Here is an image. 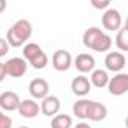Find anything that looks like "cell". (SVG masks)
<instances>
[{"label": "cell", "instance_id": "obj_24", "mask_svg": "<svg viewBox=\"0 0 128 128\" xmlns=\"http://www.w3.org/2000/svg\"><path fill=\"white\" fill-rule=\"evenodd\" d=\"M8 76V70H6V64L0 61V82L4 80V78Z\"/></svg>", "mask_w": 128, "mask_h": 128}, {"label": "cell", "instance_id": "obj_29", "mask_svg": "<svg viewBox=\"0 0 128 128\" xmlns=\"http://www.w3.org/2000/svg\"><path fill=\"white\" fill-rule=\"evenodd\" d=\"M20 128H28V127H20Z\"/></svg>", "mask_w": 128, "mask_h": 128}, {"label": "cell", "instance_id": "obj_6", "mask_svg": "<svg viewBox=\"0 0 128 128\" xmlns=\"http://www.w3.org/2000/svg\"><path fill=\"white\" fill-rule=\"evenodd\" d=\"M4 64H6L8 76L18 79V78H22V76L26 74V72H27V64L28 63L24 60V57H22V58H21V57H14V58H9Z\"/></svg>", "mask_w": 128, "mask_h": 128}, {"label": "cell", "instance_id": "obj_2", "mask_svg": "<svg viewBox=\"0 0 128 128\" xmlns=\"http://www.w3.org/2000/svg\"><path fill=\"white\" fill-rule=\"evenodd\" d=\"M22 57L36 70H42L48 66V55L34 42H28L22 46Z\"/></svg>", "mask_w": 128, "mask_h": 128}, {"label": "cell", "instance_id": "obj_25", "mask_svg": "<svg viewBox=\"0 0 128 128\" xmlns=\"http://www.w3.org/2000/svg\"><path fill=\"white\" fill-rule=\"evenodd\" d=\"M6 8H8V2H6V0H0V14L4 12Z\"/></svg>", "mask_w": 128, "mask_h": 128}, {"label": "cell", "instance_id": "obj_1", "mask_svg": "<svg viewBox=\"0 0 128 128\" xmlns=\"http://www.w3.org/2000/svg\"><path fill=\"white\" fill-rule=\"evenodd\" d=\"M32 34H33L32 22L28 20H18L8 30V33H6V40H8V43L10 46L20 48V46H24L27 40H30Z\"/></svg>", "mask_w": 128, "mask_h": 128}, {"label": "cell", "instance_id": "obj_14", "mask_svg": "<svg viewBox=\"0 0 128 128\" xmlns=\"http://www.w3.org/2000/svg\"><path fill=\"white\" fill-rule=\"evenodd\" d=\"M106 118H107V107H106V104L91 100L90 106H88V119L94 121V122H101Z\"/></svg>", "mask_w": 128, "mask_h": 128}, {"label": "cell", "instance_id": "obj_27", "mask_svg": "<svg viewBox=\"0 0 128 128\" xmlns=\"http://www.w3.org/2000/svg\"><path fill=\"white\" fill-rule=\"evenodd\" d=\"M124 27H127L128 28V16H127V20H125V26H124Z\"/></svg>", "mask_w": 128, "mask_h": 128}, {"label": "cell", "instance_id": "obj_16", "mask_svg": "<svg viewBox=\"0 0 128 128\" xmlns=\"http://www.w3.org/2000/svg\"><path fill=\"white\" fill-rule=\"evenodd\" d=\"M103 33L101 28H98V27H90V28H86L84 34H82V43L88 48V49H91L92 46H94V43H96V40L100 37V34Z\"/></svg>", "mask_w": 128, "mask_h": 128}, {"label": "cell", "instance_id": "obj_8", "mask_svg": "<svg viewBox=\"0 0 128 128\" xmlns=\"http://www.w3.org/2000/svg\"><path fill=\"white\" fill-rule=\"evenodd\" d=\"M28 92L36 100H43L46 96H49V84L43 78H34L28 85Z\"/></svg>", "mask_w": 128, "mask_h": 128}, {"label": "cell", "instance_id": "obj_21", "mask_svg": "<svg viewBox=\"0 0 128 128\" xmlns=\"http://www.w3.org/2000/svg\"><path fill=\"white\" fill-rule=\"evenodd\" d=\"M92 8L97 10H103V9H109V4L112 0H90Z\"/></svg>", "mask_w": 128, "mask_h": 128}, {"label": "cell", "instance_id": "obj_22", "mask_svg": "<svg viewBox=\"0 0 128 128\" xmlns=\"http://www.w3.org/2000/svg\"><path fill=\"white\" fill-rule=\"evenodd\" d=\"M0 128H12V119L0 110Z\"/></svg>", "mask_w": 128, "mask_h": 128}, {"label": "cell", "instance_id": "obj_19", "mask_svg": "<svg viewBox=\"0 0 128 128\" xmlns=\"http://www.w3.org/2000/svg\"><path fill=\"white\" fill-rule=\"evenodd\" d=\"M91 100H78L73 104V115L79 119H88V106Z\"/></svg>", "mask_w": 128, "mask_h": 128}, {"label": "cell", "instance_id": "obj_20", "mask_svg": "<svg viewBox=\"0 0 128 128\" xmlns=\"http://www.w3.org/2000/svg\"><path fill=\"white\" fill-rule=\"evenodd\" d=\"M115 43H116V48L121 52H128V28L127 27H121L118 30Z\"/></svg>", "mask_w": 128, "mask_h": 128}, {"label": "cell", "instance_id": "obj_3", "mask_svg": "<svg viewBox=\"0 0 128 128\" xmlns=\"http://www.w3.org/2000/svg\"><path fill=\"white\" fill-rule=\"evenodd\" d=\"M107 90L112 96L119 97L128 92V73H116L115 76H112L109 79L107 84Z\"/></svg>", "mask_w": 128, "mask_h": 128}, {"label": "cell", "instance_id": "obj_15", "mask_svg": "<svg viewBox=\"0 0 128 128\" xmlns=\"http://www.w3.org/2000/svg\"><path fill=\"white\" fill-rule=\"evenodd\" d=\"M109 79H110V76H109L107 70H104V68H94L91 72V76H90L91 85H94L96 88H104V86H107Z\"/></svg>", "mask_w": 128, "mask_h": 128}, {"label": "cell", "instance_id": "obj_9", "mask_svg": "<svg viewBox=\"0 0 128 128\" xmlns=\"http://www.w3.org/2000/svg\"><path fill=\"white\" fill-rule=\"evenodd\" d=\"M60 107H61V101L55 96H46L40 103V112L48 118L55 116L60 112Z\"/></svg>", "mask_w": 128, "mask_h": 128}, {"label": "cell", "instance_id": "obj_28", "mask_svg": "<svg viewBox=\"0 0 128 128\" xmlns=\"http://www.w3.org/2000/svg\"><path fill=\"white\" fill-rule=\"evenodd\" d=\"M125 127L128 128V116H127V118H125Z\"/></svg>", "mask_w": 128, "mask_h": 128}, {"label": "cell", "instance_id": "obj_23", "mask_svg": "<svg viewBox=\"0 0 128 128\" xmlns=\"http://www.w3.org/2000/svg\"><path fill=\"white\" fill-rule=\"evenodd\" d=\"M9 48H10V45L8 43V40L3 39V37H0V58L4 57L9 52Z\"/></svg>", "mask_w": 128, "mask_h": 128}, {"label": "cell", "instance_id": "obj_13", "mask_svg": "<svg viewBox=\"0 0 128 128\" xmlns=\"http://www.w3.org/2000/svg\"><path fill=\"white\" fill-rule=\"evenodd\" d=\"M73 66H74L76 70L80 72V73H91V72L96 68V58H94L91 54L82 52V54H79V55L74 58Z\"/></svg>", "mask_w": 128, "mask_h": 128}, {"label": "cell", "instance_id": "obj_18", "mask_svg": "<svg viewBox=\"0 0 128 128\" xmlns=\"http://www.w3.org/2000/svg\"><path fill=\"white\" fill-rule=\"evenodd\" d=\"M72 125H73L72 116L67 113H57L55 116H52L51 128H72Z\"/></svg>", "mask_w": 128, "mask_h": 128}, {"label": "cell", "instance_id": "obj_12", "mask_svg": "<svg viewBox=\"0 0 128 128\" xmlns=\"http://www.w3.org/2000/svg\"><path fill=\"white\" fill-rule=\"evenodd\" d=\"M21 103V98L14 91H4L0 94V109L4 112H12L16 110Z\"/></svg>", "mask_w": 128, "mask_h": 128}, {"label": "cell", "instance_id": "obj_10", "mask_svg": "<svg viewBox=\"0 0 128 128\" xmlns=\"http://www.w3.org/2000/svg\"><path fill=\"white\" fill-rule=\"evenodd\" d=\"M91 86H92L91 85V80L86 76H76V78H73L72 85H70L72 92L78 97L88 96L91 92Z\"/></svg>", "mask_w": 128, "mask_h": 128}, {"label": "cell", "instance_id": "obj_5", "mask_svg": "<svg viewBox=\"0 0 128 128\" xmlns=\"http://www.w3.org/2000/svg\"><path fill=\"white\" fill-rule=\"evenodd\" d=\"M127 64V58L122 52H118V51H112V52H107L106 58H104V66H106V70L109 72H115V73H119Z\"/></svg>", "mask_w": 128, "mask_h": 128}, {"label": "cell", "instance_id": "obj_26", "mask_svg": "<svg viewBox=\"0 0 128 128\" xmlns=\"http://www.w3.org/2000/svg\"><path fill=\"white\" fill-rule=\"evenodd\" d=\"M74 128H92L90 124H85V122H80V124H76Z\"/></svg>", "mask_w": 128, "mask_h": 128}, {"label": "cell", "instance_id": "obj_7", "mask_svg": "<svg viewBox=\"0 0 128 128\" xmlns=\"http://www.w3.org/2000/svg\"><path fill=\"white\" fill-rule=\"evenodd\" d=\"M73 64L72 54L66 49H58L52 55V67L57 72H67Z\"/></svg>", "mask_w": 128, "mask_h": 128}, {"label": "cell", "instance_id": "obj_11", "mask_svg": "<svg viewBox=\"0 0 128 128\" xmlns=\"http://www.w3.org/2000/svg\"><path fill=\"white\" fill-rule=\"evenodd\" d=\"M18 113L26 118V119H33L40 113V104L34 100H21L18 106Z\"/></svg>", "mask_w": 128, "mask_h": 128}, {"label": "cell", "instance_id": "obj_4", "mask_svg": "<svg viewBox=\"0 0 128 128\" xmlns=\"http://www.w3.org/2000/svg\"><path fill=\"white\" fill-rule=\"evenodd\" d=\"M101 26L107 32H118L122 27V15L118 9H106L101 16Z\"/></svg>", "mask_w": 128, "mask_h": 128}, {"label": "cell", "instance_id": "obj_17", "mask_svg": "<svg viewBox=\"0 0 128 128\" xmlns=\"http://www.w3.org/2000/svg\"><path fill=\"white\" fill-rule=\"evenodd\" d=\"M110 48H112V37L103 32L100 34V37L96 40V43H94V46L91 49L96 51V52H109Z\"/></svg>", "mask_w": 128, "mask_h": 128}]
</instances>
